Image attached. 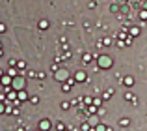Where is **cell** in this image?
Segmentation results:
<instances>
[{
    "label": "cell",
    "mask_w": 147,
    "mask_h": 131,
    "mask_svg": "<svg viewBox=\"0 0 147 131\" xmlns=\"http://www.w3.org/2000/svg\"><path fill=\"white\" fill-rule=\"evenodd\" d=\"M39 126H41V129H47V127H49V122H41Z\"/></svg>",
    "instance_id": "cell-1"
},
{
    "label": "cell",
    "mask_w": 147,
    "mask_h": 131,
    "mask_svg": "<svg viewBox=\"0 0 147 131\" xmlns=\"http://www.w3.org/2000/svg\"><path fill=\"white\" fill-rule=\"evenodd\" d=\"M0 32H4V25H0Z\"/></svg>",
    "instance_id": "cell-2"
}]
</instances>
